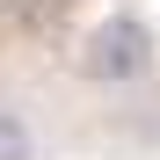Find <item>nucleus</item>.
<instances>
[{
	"instance_id": "f257e3e1",
	"label": "nucleus",
	"mask_w": 160,
	"mask_h": 160,
	"mask_svg": "<svg viewBox=\"0 0 160 160\" xmlns=\"http://www.w3.org/2000/svg\"><path fill=\"white\" fill-rule=\"evenodd\" d=\"M146 29H138V22H131V15H109V22H102V37H95V73L102 80H138L146 73Z\"/></svg>"
},
{
	"instance_id": "f03ea898",
	"label": "nucleus",
	"mask_w": 160,
	"mask_h": 160,
	"mask_svg": "<svg viewBox=\"0 0 160 160\" xmlns=\"http://www.w3.org/2000/svg\"><path fill=\"white\" fill-rule=\"evenodd\" d=\"M0 160H37V131L22 109H0Z\"/></svg>"
}]
</instances>
